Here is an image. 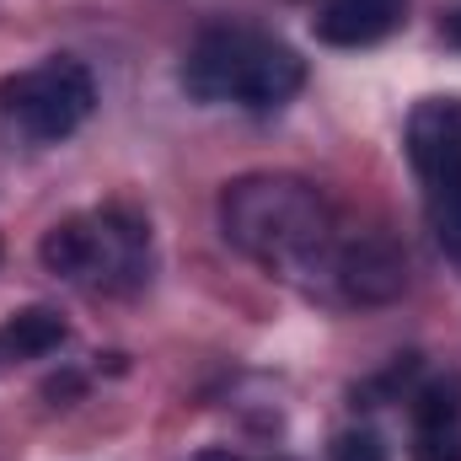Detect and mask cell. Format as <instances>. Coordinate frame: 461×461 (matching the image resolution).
<instances>
[{
	"label": "cell",
	"instance_id": "6da1fadb",
	"mask_svg": "<svg viewBox=\"0 0 461 461\" xmlns=\"http://www.w3.org/2000/svg\"><path fill=\"white\" fill-rule=\"evenodd\" d=\"M221 230L274 279L333 301V274L348 236L317 183L290 172H247L221 194Z\"/></svg>",
	"mask_w": 461,
	"mask_h": 461
},
{
	"label": "cell",
	"instance_id": "7a4b0ae2",
	"mask_svg": "<svg viewBox=\"0 0 461 461\" xmlns=\"http://www.w3.org/2000/svg\"><path fill=\"white\" fill-rule=\"evenodd\" d=\"M306 81L301 54L247 22L204 27L183 59V92L194 103H236V108H285Z\"/></svg>",
	"mask_w": 461,
	"mask_h": 461
},
{
	"label": "cell",
	"instance_id": "3957f363",
	"mask_svg": "<svg viewBox=\"0 0 461 461\" xmlns=\"http://www.w3.org/2000/svg\"><path fill=\"white\" fill-rule=\"evenodd\" d=\"M43 268L86 285V290H134L145 279V258H150V236L134 210H92V215H70L43 236L38 247Z\"/></svg>",
	"mask_w": 461,
	"mask_h": 461
},
{
	"label": "cell",
	"instance_id": "277c9868",
	"mask_svg": "<svg viewBox=\"0 0 461 461\" xmlns=\"http://www.w3.org/2000/svg\"><path fill=\"white\" fill-rule=\"evenodd\" d=\"M97 108V81L81 59H43L0 86V118L32 145L70 140Z\"/></svg>",
	"mask_w": 461,
	"mask_h": 461
},
{
	"label": "cell",
	"instance_id": "5b68a950",
	"mask_svg": "<svg viewBox=\"0 0 461 461\" xmlns=\"http://www.w3.org/2000/svg\"><path fill=\"white\" fill-rule=\"evenodd\" d=\"M408 161L424 188L429 226L461 258V97H424L408 118Z\"/></svg>",
	"mask_w": 461,
	"mask_h": 461
},
{
	"label": "cell",
	"instance_id": "8992f818",
	"mask_svg": "<svg viewBox=\"0 0 461 461\" xmlns=\"http://www.w3.org/2000/svg\"><path fill=\"white\" fill-rule=\"evenodd\" d=\"M408 285V258L386 236H348L333 274V301L344 306H386Z\"/></svg>",
	"mask_w": 461,
	"mask_h": 461
},
{
	"label": "cell",
	"instance_id": "52a82bcc",
	"mask_svg": "<svg viewBox=\"0 0 461 461\" xmlns=\"http://www.w3.org/2000/svg\"><path fill=\"white\" fill-rule=\"evenodd\" d=\"M408 22V0H322L312 32L333 49H370Z\"/></svg>",
	"mask_w": 461,
	"mask_h": 461
},
{
	"label": "cell",
	"instance_id": "ba28073f",
	"mask_svg": "<svg viewBox=\"0 0 461 461\" xmlns=\"http://www.w3.org/2000/svg\"><path fill=\"white\" fill-rule=\"evenodd\" d=\"M59 344H65V322L49 306L11 312L0 322V359H43V354H54Z\"/></svg>",
	"mask_w": 461,
	"mask_h": 461
},
{
	"label": "cell",
	"instance_id": "9c48e42d",
	"mask_svg": "<svg viewBox=\"0 0 461 461\" xmlns=\"http://www.w3.org/2000/svg\"><path fill=\"white\" fill-rule=\"evenodd\" d=\"M413 461H461V424H413Z\"/></svg>",
	"mask_w": 461,
	"mask_h": 461
},
{
	"label": "cell",
	"instance_id": "30bf717a",
	"mask_svg": "<svg viewBox=\"0 0 461 461\" xmlns=\"http://www.w3.org/2000/svg\"><path fill=\"white\" fill-rule=\"evenodd\" d=\"M333 461H386V446L375 429H344L333 440Z\"/></svg>",
	"mask_w": 461,
	"mask_h": 461
},
{
	"label": "cell",
	"instance_id": "8fae6325",
	"mask_svg": "<svg viewBox=\"0 0 461 461\" xmlns=\"http://www.w3.org/2000/svg\"><path fill=\"white\" fill-rule=\"evenodd\" d=\"M440 32H446V38H451V43L461 49V11H451V16L440 22Z\"/></svg>",
	"mask_w": 461,
	"mask_h": 461
}]
</instances>
